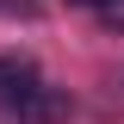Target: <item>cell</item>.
Instances as JSON below:
<instances>
[{
  "label": "cell",
  "mask_w": 124,
  "mask_h": 124,
  "mask_svg": "<svg viewBox=\"0 0 124 124\" xmlns=\"http://www.w3.org/2000/svg\"><path fill=\"white\" fill-rule=\"evenodd\" d=\"M19 112H25L31 124H56V118H68V99H62V93H44V87H37V93H31Z\"/></svg>",
  "instance_id": "obj_2"
},
{
  "label": "cell",
  "mask_w": 124,
  "mask_h": 124,
  "mask_svg": "<svg viewBox=\"0 0 124 124\" xmlns=\"http://www.w3.org/2000/svg\"><path fill=\"white\" fill-rule=\"evenodd\" d=\"M31 93H37V68H31L25 56H0V106H25Z\"/></svg>",
  "instance_id": "obj_1"
},
{
  "label": "cell",
  "mask_w": 124,
  "mask_h": 124,
  "mask_svg": "<svg viewBox=\"0 0 124 124\" xmlns=\"http://www.w3.org/2000/svg\"><path fill=\"white\" fill-rule=\"evenodd\" d=\"M75 6H99V0H75Z\"/></svg>",
  "instance_id": "obj_4"
},
{
  "label": "cell",
  "mask_w": 124,
  "mask_h": 124,
  "mask_svg": "<svg viewBox=\"0 0 124 124\" xmlns=\"http://www.w3.org/2000/svg\"><path fill=\"white\" fill-rule=\"evenodd\" d=\"M99 19H106V31L124 37V0H99Z\"/></svg>",
  "instance_id": "obj_3"
}]
</instances>
